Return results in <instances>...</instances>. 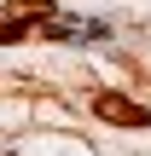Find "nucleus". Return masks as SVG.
Here are the masks:
<instances>
[{"mask_svg": "<svg viewBox=\"0 0 151 156\" xmlns=\"http://www.w3.org/2000/svg\"><path fill=\"white\" fill-rule=\"evenodd\" d=\"M47 35L52 41H111V23H99V17H52Z\"/></svg>", "mask_w": 151, "mask_h": 156, "instance_id": "f257e3e1", "label": "nucleus"}, {"mask_svg": "<svg viewBox=\"0 0 151 156\" xmlns=\"http://www.w3.org/2000/svg\"><path fill=\"white\" fill-rule=\"evenodd\" d=\"M99 116H111V122H134V127H151V110H140V104H116V98H99Z\"/></svg>", "mask_w": 151, "mask_h": 156, "instance_id": "f03ea898", "label": "nucleus"}]
</instances>
